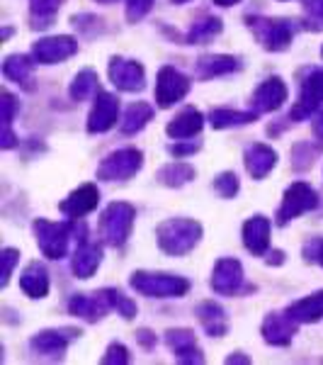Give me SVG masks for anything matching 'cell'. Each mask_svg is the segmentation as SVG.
I'll return each mask as SVG.
<instances>
[{
    "instance_id": "1",
    "label": "cell",
    "mask_w": 323,
    "mask_h": 365,
    "mask_svg": "<svg viewBox=\"0 0 323 365\" xmlns=\"http://www.w3.org/2000/svg\"><path fill=\"white\" fill-rule=\"evenodd\" d=\"M202 227L195 220H168L158 227V246L170 256H185L197 246Z\"/></svg>"
},
{
    "instance_id": "2",
    "label": "cell",
    "mask_w": 323,
    "mask_h": 365,
    "mask_svg": "<svg viewBox=\"0 0 323 365\" xmlns=\"http://www.w3.org/2000/svg\"><path fill=\"white\" fill-rule=\"evenodd\" d=\"M132 287L146 297H183L190 290V282L178 275L166 273H139L132 275Z\"/></svg>"
},
{
    "instance_id": "3",
    "label": "cell",
    "mask_w": 323,
    "mask_h": 365,
    "mask_svg": "<svg viewBox=\"0 0 323 365\" xmlns=\"http://www.w3.org/2000/svg\"><path fill=\"white\" fill-rule=\"evenodd\" d=\"M134 212L132 205L127 202H112L102 215V222H100V234H102L105 244L110 246H122L132 234L134 227Z\"/></svg>"
},
{
    "instance_id": "4",
    "label": "cell",
    "mask_w": 323,
    "mask_h": 365,
    "mask_svg": "<svg viewBox=\"0 0 323 365\" xmlns=\"http://www.w3.org/2000/svg\"><path fill=\"white\" fill-rule=\"evenodd\" d=\"M248 27L253 29V34L258 37L265 49L270 51H282L287 49L295 37V27L287 20H268V17H248Z\"/></svg>"
},
{
    "instance_id": "5",
    "label": "cell",
    "mask_w": 323,
    "mask_h": 365,
    "mask_svg": "<svg viewBox=\"0 0 323 365\" xmlns=\"http://www.w3.org/2000/svg\"><path fill=\"white\" fill-rule=\"evenodd\" d=\"M70 232H73V225H54V222L46 220L34 222V234H37L39 249H42L46 258H54V261L66 256Z\"/></svg>"
},
{
    "instance_id": "6",
    "label": "cell",
    "mask_w": 323,
    "mask_h": 365,
    "mask_svg": "<svg viewBox=\"0 0 323 365\" xmlns=\"http://www.w3.org/2000/svg\"><path fill=\"white\" fill-rule=\"evenodd\" d=\"M141 163H144V156H141L139 149H120L115 154H110L100 163L97 168V178L102 180H127L132 178L134 173H139Z\"/></svg>"
},
{
    "instance_id": "7",
    "label": "cell",
    "mask_w": 323,
    "mask_h": 365,
    "mask_svg": "<svg viewBox=\"0 0 323 365\" xmlns=\"http://www.w3.org/2000/svg\"><path fill=\"white\" fill-rule=\"evenodd\" d=\"M323 105V68H311L307 78L302 81V91H299V100L292 108L290 120H304L311 113H316Z\"/></svg>"
},
{
    "instance_id": "8",
    "label": "cell",
    "mask_w": 323,
    "mask_h": 365,
    "mask_svg": "<svg viewBox=\"0 0 323 365\" xmlns=\"http://www.w3.org/2000/svg\"><path fill=\"white\" fill-rule=\"evenodd\" d=\"M314 207H316L314 187L307 185V182H295L292 187H287L285 200H282V205H280L277 225L285 227L290 220H295V217L304 215V212H309V210H314Z\"/></svg>"
},
{
    "instance_id": "9",
    "label": "cell",
    "mask_w": 323,
    "mask_h": 365,
    "mask_svg": "<svg viewBox=\"0 0 323 365\" xmlns=\"http://www.w3.org/2000/svg\"><path fill=\"white\" fill-rule=\"evenodd\" d=\"M187 91H190V81L185 78L180 71L175 68H161V73H158V81H156V100L161 108H170V105L180 103Z\"/></svg>"
},
{
    "instance_id": "10",
    "label": "cell",
    "mask_w": 323,
    "mask_h": 365,
    "mask_svg": "<svg viewBox=\"0 0 323 365\" xmlns=\"http://www.w3.org/2000/svg\"><path fill=\"white\" fill-rule=\"evenodd\" d=\"M110 81L125 93H139L146 88L144 66L127 58H112L110 61Z\"/></svg>"
},
{
    "instance_id": "11",
    "label": "cell",
    "mask_w": 323,
    "mask_h": 365,
    "mask_svg": "<svg viewBox=\"0 0 323 365\" xmlns=\"http://www.w3.org/2000/svg\"><path fill=\"white\" fill-rule=\"evenodd\" d=\"M117 117H120V103H117V98L100 91L95 98V108H92L90 117H88V132L90 134L107 132V129L115 127Z\"/></svg>"
},
{
    "instance_id": "12",
    "label": "cell",
    "mask_w": 323,
    "mask_h": 365,
    "mask_svg": "<svg viewBox=\"0 0 323 365\" xmlns=\"http://www.w3.org/2000/svg\"><path fill=\"white\" fill-rule=\"evenodd\" d=\"M211 287L219 295H236L243 287V268L236 258H221L211 273Z\"/></svg>"
},
{
    "instance_id": "13",
    "label": "cell",
    "mask_w": 323,
    "mask_h": 365,
    "mask_svg": "<svg viewBox=\"0 0 323 365\" xmlns=\"http://www.w3.org/2000/svg\"><path fill=\"white\" fill-rule=\"evenodd\" d=\"M78 51V42L73 37H46V39H39L34 44V58L39 63H58V61H66L68 56H73Z\"/></svg>"
},
{
    "instance_id": "14",
    "label": "cell",
    "mask_w": 323,
    "mask_h": 365,
    "mask_svg": "<svg viewBox=\"0 0 323 365\" xmlns=\"http://www.w3.org/2000/svg\"><path fill=\"white\" fill-rule=\"evenodd\" d=\"M68 309H70V314L80 317V319H85V322H97L105 317V312L112 309V302H110L107 290H102V292H95V295L70 297Z\"/></svg>"
},
{
    "instance_id": "15",
    "label": "cell",
    "mask_w": 323,
    "mask_h": 365,
    "mask_svg": "<svg viewBox=\"0 0 323 365\" xmlns=\"http://www.w3.org/2000/svg\"><path fill=\"white\" fill-rule=\"evenodd\" d=\"M78 336V331H42L37 334L29 346L37 356H46V358H61L66 346Z\"/></svg>"
},
{
    "instance_id": "16",
    "label": "cell",
    "mask_w": 323,
    "mask_h": 365,
    "mask_svg": "<svg viewBox=\"0 0 323 365\" xmlns=\"http://www.w3.org/2000/svg\"><path fill=\"white\" fill-rule=\"evenodd\" d=\"M166 344L170 346L173 356L180 363H204L202 353L197 349V339L192 331L187 329H178V331H168L166 334Z\"/></svg>"
},
{
    "instance_id": "17",
    "label": "cell",
    "mask_w": 323,
    "mask_h": 365,
    "mask_svg": "<svg viewBox=\"0 0 323 365\" xmlns=\"http://www.w3.org/2000/svg\"><path fill=\"white\" fill-rule=\"evenodd\" d=\"M297 334V324L290 314H270L263 322V339L272 346H287Z\"/></svg>"
},
{
    "instance_id": "18",
    "label": "cell",
    "mask_w": 323,
    "mask_h": 365,
    "mask_svg": "<svg viewBox=\"0 0 323 365\" xmlns=\"http://www.w3.org/2000/svg\"><path fill=\"white\" fill-rule=\"evenodd\" d=\"M100 202V190L90 182L80 185L78 190H73L70 195L61 202V212H66L70 217H83L88 212H92Z\"/></svg>"
},
{
    "instance_id": "19",
    "label": "cell",
    "mask_w": 323,
    "mask_h": 365,
    "mask_svg": "<svg viewBox=\"0 0 323 365\" xmlns=\"http://www.w3.org/2000/svg\"><path fill=\"white\" fill-rule=\"evenodd\" d=\"M287 100V86L280 78H268L265 83L255 91L253 96V108L255 113H272L280 110L282 103Z\"/></svg>"
},
{
    "instance_id": "20",
    "label": "cell",
    "mask_w": 323,
    "mask_h": 365,
    "mask_svg": "<svg viewBox=\"0 0 323 365\" xmlns=\"http://www.w3.org/2000/svg\"><path fill=\"white\" fill-rule=\"evenodd\" d=\"M243 244L255 256H263L270 246V220L268 217H253L243 225Z\"/></svg>"
},
{
    "instance_id": "21",
    "label": "cell",
    "mask_w": 323,
    "mask_h": 365,
    "mask_svg": "<svg viewBox=\"0 0 323 365\" xmlns=\"http://www.w3.org/2000/svg\"><path fill=\"white\" fill-rule=\"evenodd\" d=\"M100 261H102V249L97 244H88L85 239H80V246L73 253V273L75 278H90L97 270Z\"/></svg>"
},
{
    "instance_id": "22",
    "label": "cell",
    "mask_w": 323,
    "mask_h": 365,
    "mask_svg": "<svg viewBox=\"0 0 323 365\" xmlns=\"http://www.w3.org/2000/svg\"><path fill=\"white\" fill-rule=\"evenodd\" d=\"M275 163H277V154L265 144H253L245 151V168H248V173L258 180L265 178L270 170L275 168Z\"/></svg>"
},
{
    "instance_id": "23",
    "label": "cell",
    "mask_w": 323,
    "mask_h": 365,
    "mask_svg": "<svg viewBox=\"0 0 323 365\" xmlns=\"http://www.w3.org/2000/svg\"><path fill=\"white\" fill-rule=\"evenodd\" d=\"M20 287L34 299L46 297V292H49V275H46V268L42 263H37V261L29 263L20 278Z\"/></svg>"
},
{
    "instance_id": "24",
    "label": "cell",
    "mask_w": 323,
    "mask_h": 365,
    "mask_svg": "<svg viewBox=\"0 0 323 365\" xmlns=\"http://www.w3.org/2000/svg\"><path fill=\"white\" fill-rule=\"evenodd\" d=\"M202 125H204L202 113L195 108H185L183 113H180L168 125V134L173 139H190V137H195L199 129H202Z\"/></svg>"
},
{
    "instance_id": "25",
    "label": "cell",
    "mask_w": 323,
    "mask_h": 365,
    "mask_svg": "<svg viewBox=\"0 0 323 365\" xmlns=\"http://www.w3.org/2000/svg\"><path fill=\"white\" fill-rule=\"evenodd\" d=\"M287 314L299 324H311V322L323 319V292H316V295H311V297L299 299V302H295L287 309Z\"/></svg>"
},
{
    "instance_id": "26",
    "label": "cell",
    "mask_w": 323,
    "mask_h": 365,
    "mask_svg": "<svg viewBox=\"0 0 323 365\" xmlns=\"http://www.w3.org/2000/svg\"><path fill=\"white\" fill-rule=\"evenodd\" d=\"M197 314H199L202 327L207 329L209 336H224V334H226V329H228L226 312L221 309L216 302H202L197 307Z\"/></svg>"
},
{
    "instance_id": "27",
    "label": "cell",
    "mask_w": 323,
    "mask_h": 365,
    "mask_svg": "<svg viewBox=\"0 0 323 365\" xmlns=\"http://www.w3.org/2000/svg\"><path fill=\"white\" fill-rule=\"evenodd\" d=\"M238 63L233 56H221V54H214V56H202L197 63V73L202 78H214V76H226L231 71H236Z\"/></svg>"
},
{
    "instance_id": "28",
    "label": "cell",
    "mask_w": 323,
    "mask_h": 365,
    "mask_svg": "<svg viewBox=\"0 0 323 365\" xmlns=\"http://www.w3.org/2000/svg\"><path fill=\"white\" fill-rule=\"evenodd\" d=\"M151 117H154V110H151V105H146V103L129 105L125 120H122V132H125V134L139 132V129L146 127V122H149Z\"/></svg>"
},
{
    "instance_id": "29",
    "label": "cell",
    "mask_w": 323,
    "mask_h": 365,
    "mask_svg": "<svg viewBox=\"0 0 323 365\" xmlns=\"http://www.w3.org/2000/svg\"><path fill=\"white\" fill-rule=\"evenodd\" d=\"M209 122L214 129H224V127H238V125H248L255 122V113H240V110H211Z\"/></svg>"
},
{
    "instance_id": "30",
    "label": "cell",
    "mask_w": 323,
    "mask_h": 365,
    "mask_svg": "<svg viewBox=\"0 0 323 365\" xmlns=\"http://www.w3.org/2000/svg\"><path fill=\"white\" fill-rule=\"evenodd\" d=\"M95 93H100L97 88V73L90 68L80 71L78 76H75V81L70 83V98L73 100H88L90 96H95Z\"/></svg>"
},
{
    "instance_id": "31",
    "label": "cell",
    "mask_w": 323,
    "mask_h": 365,
    "mask_svg": "<svg viewBox=\"0 0 323 365\" xmlns=\"http://www.w3.org/2000/svg\"><path fill=\"white\" fill-rule=\"evenodd\" d=\"M61 5H63V0H29L34 27H49Z\"/></svg>"
},
{
    "instance_id": "32",
    "label": "cell",
    "mask_w": 323,
    "mask_h": 365,
    "mask_svg": "<svg viewBox=\"0 0 323 365\" xmlns=\"http://www.w3.org/2000/svg\"><path fill=\"white\" fill-rule=\"evenodd\" d=\"M192 178H195V168L187 166V163H170V166L161 168V173H158V180L170 187H180Z\"/></svg>"
},
{
    "instance_id": "33",
    "label": "cell",
    "mask_w": 323,
    "mask_h": 365,
    "mask_svg": "<svg viewBox=\"0 0 323 365\" xmlns=\"http://www.w3.org/2000/svg\"><path fill=\"white\" fill-rule=\"evenodd\" d=\"M3 73L15 83H27L32 76V61L27 56H8L3 63Z\"/></svg>"
},
{
    "instance_id": "34",
    "label": "cell",
    "mask_w": 323,
    "mask_h": 365,
    "mask_svg": "<svg viewBox=\"0 0 323 365\" xmlns=\"http://www.w3.org/2000/svg\"><path fill=\"white\" fill-rule=\"evenodd\" d=\"M219 32H221V20H216V17H207V20H202V22H195V27H192L190 34H187V42L204 44V42H209L211 37H216Z\"/></svg>"
},
{
    "instance_id": "35",
    "label": "cell",
    "mask_w": 323,
    "mask_h": 365,
    "mask_svg": "<svg viewBox=\"0 0 323 365\" xmlns=\"http://www.w3.org/2000/svg\"><path fill=\"white\" fill-rule=\"evenodd\" d=\"M13 115H15V100L10 93H5L3 96V149H10V146H15V134H13Z\"/></svg>"
},
{
    "instance_id": "36",
    "label": "cell",
    "mask_w": 323,
    "mask_h": 365,
    "mask_svg": "<svg viewBox=\"0 0 323 365\" xmlns=\"http://www.w3.org/2000/svg\"><path fill=\"white\" fill-rule=\"evenodd\" d=\"M304 13H307V27L314 32L323 29V0H302Z\"/></svg>"
},
{
    "instance_id": "37",
    "label": "cell",
    "mask_w": 323,
    "mask_h": 365,
    "mask_svg": "<svg viewBox=\"0 0 323 365\" xmlns=\"http://www.w3.org/2000/svg\"><path fill=\"white\" fill-rule=\"evenodd\" d=\"M107 295H110V302H112V309L120 312L125 319H132V317L137 314V304H134L129 297L122 295L120 290H107Z\"/></svg>"
},
{
    "instance_id": "38",
    "label": "cell",
    "mask_w": 323,
    "mask_h": 365,
    "mask_svg": "<svg viewBox=\"0 0 323 365\" xmlns=\"http://www.w3.org/2000/svg\"><path fill=\"white\" fill-rule=\"evenodd\" d=\"M216 192H219L221 197H233L238 192V178L236 173H221L219 178L214 182Z\"/></svg>"
},
{
    "instance_id": "39",
    "label": "cell",
    "mask_w": 323,
    "mask_h": 365,
    "mask_svg": "<svg viewBox=\"0 0 323 365\" xmlns=\"http://www.w3.org/2000/svg\"><path fill=\"white\" fill-rule=\"evenodd\" d=\"M102 363L105 365H125V363H129V351L125 349L122 344H112L107 349V353L102 356Z\"/></svg>"
},
{
    "instance_id": "40",
    "label": "cell",
    "mask_w": 323,
    "mask_h": 365,
    "mask_svg": "<svg viewBox=\"0 0 323 365\" xmlns=\"http://www.w3.org/2000/svg\"><path fill=\"white\" fill-rule=\"evenodd\" d=\"M151 3H154V0H127V17L132 22L141 20V17L151 10Z\"/></svg>"
},
{
    "instance_id": "41",
    "label": "cell",
    "mask_w": 323,
    "mask_h": 365,
    "mask_svg": "<svg viewBox=\"0 0 323 365\" xmlns=\"http://www.w3.org/2000/svg\"><path fill=\"white\" fill-rule=\"evenodd\" d=\"M17 263V251L15 249H5L3 251V280H0V285H8L10 282V275H13V268Z\"/></svg>"
},
{
    "instance_id": "42",
    "label": "cell",
    "mask_w": 323,
    "mask_h": 365,
    "mask_svg": "<svg viewBox=\"0 0 323 365\" xmlns=\"http://www.w3.org/2000/svg\"><path fill=\"white\" fill-rule=\"evenodd\" d=\"M314 132H316V137H319L323 141V113L316 117V122H314Z\"/></svg>"
},
{
    "instance_id": "43",
    "label": "cell",
    "mask_w": 323,
    "mask_h": 365,
    "mask_svg": "<svg viewBox=\"0 0 323 365\" xmlns=\"http://www.w3.org/2000/svg\"><path fill=\"white\" fill-rule=\"evenodd\" d=\"M216 5H221V8H228V5H236L240 3V0H214Z\"/></svg>"
},
{
    "instance_id": "44",
    "label": "cell",
    "mask_w": 323,
    "mask_h": 365,
    "mask_svg": "<svg viewBox=\"0 0 323 365\" xmlns=\"http://www.w3.org/2000/svg\"><path fill=\"white\" fill-rule=\"evenodd\" d=\"M226 363H248V358H243V356H231Z\"/></svg>"
},
{
    "instance_id": "45",
    "label": "cell",
    "mask_w": 323,
    "mask_h": 365,
    "mask_svg": "<svg viewBox=\"0 0 323 365\" xmlns=\"http://www.w3.org/2000/svg\"><path fill=\"white\" fill-rule=\"evenodd\" d=\"M316 258H319V263L323 266V241H321V246H319V253H316Z\"/></svg>"
},
{
    "instance_id": "46",
    "label": "cell",
    "mask_w": 323,
    "mask_h": 365,
    "mask_svg": "<svg viewBox=\"0 0 323 365\" xmlns=\"http://www.w3.org/2000/svg\"><path fill=\"white\" fill-rule=\"evenodd\" d=\"M97 3H115V0H97Z\"/></svg>"
},
{
    "instance_id": "47",
    "label": "cell",
    "mask_w": 323,
    "mask_h": 365,
    "mask_svg": "<svg viewBox=\"0 0 323 365\" xmlns=\"http://www.w3.org/2000/svg\"><path fill=\"white\" fill-rule=\"evenodd\" d=\"M173 3H178V5H180V3H187V0H173Z\"/></svg>"
}]
</instances>
